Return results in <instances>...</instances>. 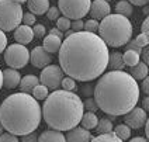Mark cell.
I'll return each mask as SVG.
<instances>
[{"mask_svg": "<svg viewBox=\"0 0 149 142\" xmlns=\"http://www.w3.org/2000/svg\"><path fill=\"white\" fill-rule=\"evenodd\" d=\"M59 66L79 82H90L103 75L108 65V47L97 34L72 33L59 48Z\"/></svg>", "mask_w": 149, "mask_h": 142, "instance_id": "cell-1", "label": "cell"}, {"mask_svg": "<svg viewBox=\"0 0 149 142\" xmlns=\"http://www.w3.org/2000/svg\"><path fill=\"white\" fill-rule=\"evenodd\" d=\"M141 89L138 80L124 70L103 73L94 87V100L99 110L108 116L118 117L132 110L139 100Z\"/></svg>", "mask_w": 149, "mask_h": 142, "instance_id": "cell-2", "label": "cell"}, {"mask_svg": "<svg viewBox=\"0 0 149 142\" xmlns=\"http://www.w3.org/2000/svg\"><path fill=\"white\" fill-rule=\"evenodd\" d=\"M42 120L41 106L30 93H14L0 103V124L17 136L34 132Z\"/></svg>", "mask_w": 149, "mask_h": 142, "instance_id": "cell-3", "label": "cell"}, {"mask_svg": "<svg viewBox=\"0 0 149 142\" xmlns=\"http://www.w3.org/2000/svg\"><path fill=\"white\" fill-rule=\"evenodd\" d=\"M44 100L41 113L48 127L58 131H69L80 124L84 107L82 99L76 93L56 89Z\"/></svg>", "mask_w": 149, "mask_h": 142, "instance_id": "cell-4", "label": "cell"}, {"mask_svg": "<svg viewBox=\"0 0 149 142\" xmlns=\"http://www.w3.org/2000/svg\"><path fill=\"white\" fill-rule=\"evenodd\" d=\"M99 37L107 47L120 48L128 44L132 38V24L128 17L121 14H107L99 23Z\"/></svg>", "mask_w": 149, "mask_h": 142, "instance_id": "cell-5", "label": "cell"}, {"mask_svg": "<svg viewBox=\"0 0 149 142\" xmlns=\"http://www.w3.org/2000/svg\"><path fill=\"white\" fill-rule=\"evenodd\" d=\"M23 7L14 0H0V30L13 31L23 20Z\"/></svg>", "mask_w": 149, "mask_h": 142, "instance_id": "cell-6", "label": "cell"}, {"mask_svg": "<svg viewBox=\"0 0 149 142\" xmlns=\"http://www.w3.org/2000/svg\"><path fill=\"white\" fill-rule=\"evenodd\" d=\"M91 0H58L59 11L69 20H79L89 14Z\"/></svg>", "mask_w": 149, "mask_h": 142, "instance_id": "cell-7", "label": "cell"}, {"mask_svg": "<svg viewBox=\"0 0 149 142\" xmlns=\"http://www.w3.org/2000/svg\"><path fill=\"white\" fill-rule=\"evenodd\" d=\"M4 61L8 65V68L21 69L30 61V51L27 49L25 45H21V44L8 45L4 49Z\"/></svg>", "mask_w": 149, "mask_h": 142, "instance_id": "cell-8", "label": "cell"}, {"mask_svg": "<svg viewBox=\"0 0 149 142\" xmlns=\"http://www.w3.org/2000/svg\"><path fill=\"white\" fill-rule=\"evenodd\" d=\"M65 76L63 70L58 65H47L42 68L41 76H40V82L44 86L48 87V90H56L61 86V80Z\"/></svg>", "mask_w": 149, "mask_h": 142, "instance_id": "cell-9", "label": "cell"}, {"mask_svg": "<svg viewBox=\"0 0 149 142\" xmlns=\"http://www.w3.org/2000/svg\"><path fill=\"white\" fill-rule=\"evenodd\" d=\"M125 116V124L130 127V128H134V129H138V128H141L143 127L145 124V121H146V111L142 109V107H134L132 110H130Z\"/></svg>", "mask_w": 149, "mask_h": 142, "instance_id": "cell-10", "label": "cell"}, {"mask_svg": "<svg viewBox=\"0 0 149 142\" xmlns=\"http://www.w3.org/2000/svg\"><path fill=\"white\" fill-rule=\"evenodd\" d=\"M30 61L35 68L38 69H42L47 65H49L52 62V55L49 52L44 49L42 47H35L31 52H30Z\"/></svg>", "mask_w": 149, "mask_h": 142, "instance_id": "cell-11", "label": "cell"}, {"mask_svg": "<svg viewBox=\"0 0 149 142\" xmlns=\"http://www.w3.org/2000/svg\"><path fill=\"white\" fill-rule=\"evenodd\" d=\"M89 13L91 14V18L101 20V18H104L107 14L111 13V6L106 0H93V3L90 4Z\"/></svg>", "mask_w": 149, "mask_h": 142, "instance_id": "cell-12", "label": "cell"}, {"mask_svg": "<svg viewBox=\"0 0 149 142\" xmlns=\"http://www.w3.org/2000/svg\"><path fill=\"white\" fill-rule=\"evenodd\" d=\"M90 138L91 134L89 129L77 125L70 128L69 131H66V135H65V139L68 142H87L90 141Z\"/></svg>", "mask_w": 149, "mask_h": 142, "instance_id": "cell-13", "label": "cell"}, {"mask_svg": "<svg viewBox=\"0 0 149 142\" xmlns=\"http://www.w3.org/2000/svg\"><path fill=\"white\" fill-rule=\"evenodd\" d=\"M13 31H14V40L17 41V44L28 45V44L34 40L33 28H31L30 25L20 24V25H17Z\"/></svg>", "mask_w": 149, "mask_h": 142, "instance_id": "cell-14", "label": "cell"}, {"mask_svg": "<svg viewBox=\"0 0 149 142\" xmlns=\"http://www.w3.org/2000/svg\"><path fill=\"white\" fill-rule=\"evenodd\" d=\"M20 79H21V76L17 72V69L8 68L6 70H3V84H4L7 89L17 87L18 83H20Z\"/></svg>", "mask_w": 149, "mask_h": 142, "instance_id": "cell-15", "label": "cell"}, {"mask_svg": "<svg viewBox=\"0 0 149 142\" xmlns=\"http://www.w3.org/2000/svg\"><path fill=\"white\" fill-rule=\"evenodd\" d=\"M49 0H27V7L30 13L35 16H42L49 8Z\"/></svg>", "mask_w": 149, "mask_h": 142, "instance_id": "cell-16", "label": "cell"}, {"mask_svg": "<svg viewBox=\"0 0 149 142\" xmlns=\"http://www.w3.org/2000/svg\"><path fill=\"white\" fill-rule=\"evenodd\" d=\"M61 44H62V38H59L54 34H48L45 38H44V42H42V48L49 52V54H55L58 52L59 48H61Z\"/></svg>", "mask_w": 149, "mask_h": 142, "instance_id": "cell-17", "label": "cell"}, {"mask_svg": "<svg viewBox=\"0 0 149 142\" xmlns=\"http://www.w3.org/2000/svg\"><path fill=\"white\" fill-rule=\"evenodd\" d=\"M40 142H65V135L62 134V131H58V129H54L51 128L49 131H44L38 138H37Z\"/></svg>", "mask_w": 149, "mask_h": 142, "instance_id": "cell-18", "label": "cell"}, {"mask_svg": "<svg viewBox=\"0 0 149 142\" xmlns=\"http://www.w3.org/2000/svg\"><path fill=\"white\" fill-rule=\"evenodd\" d=\"M40 83V79L37 77V76L34 75H27L24 77H21L20 79V83H18V87H20V90L24 93H31L33 92V89L37 86V84Z\"/></svg>", "mask_w": 149, "mask_h": 142, "instance_id": "cell-19", "label": "cell"}, {"mask_svg": "<svg viewBox=\"0 0 149 142\" xmlns=\"http://www.w3.org/2000/svg\"><path fill=\"white\" fill-rule=\"evenodd\" d=\"M130 75L132 76L135 80H142L143 77L148 76V65L145 62H138L136 65L130 66Z\"/></svg>", "mask_w": 149, "mask_h": 142, "instance_id": "cell-20", "label": "cell"}, {"mask_svg": "<svg viewBox=\"0 0 149 142\" xmlns=\"http://www.w3.org/2000/svg\"><path fill=\"white\" fill-rule=\"evenodd\" d=\"M80 123H82L83 128H86V129H94L96 125H97V123H99V117L93 111H86V113H83Z\"/></svg>", "mask_w": 149, "mask_h": 142, "instance_id": "cell-21", "label": "cell"}, {"mask_svg": "<svg viewBox=\"0 0 149 142\" xmlns=\"http://www.w3.org/2000/svg\"><path fill=\"white\" fill-rule=\"evenodd\" d=\"M123 61H124V63L127 66H134V65H136L141 61V52L128 48L123 54Z\"/></svg>", "mask_w": 149, "mask_h": 142, "instance_id": "cell-22", "label": "cell"}, {"mask_svg": "<svg viewBox=\"0 0 149 142\" xmlns=\"http://www.w3.org/2000/svg\"><path fill=\"white\" fill-rule=\"evenodd\" d=\"M125 66L124 61H123V55L118 54V52H114L111 55H108V65L107 68H110L111 70H123Z\"/></svg>", "mask_w": 149, "mask_h": 142, "instance_id": "cell-23", "label": "cell"}, {"mask_svg": "<svg viewBox=\"0 0 149 142\" xmlns=\"http://www.w3.org/2000/svg\"><path fill=\"white\" fill-rule=\"evenodd\" d=\"M132 11H134V7L128 0H120V1L117 3V6H116V13L117 14L130 17L131 14H132Z\"/></svg>", "mask_w": 149, "mask_h": 142, "instance_id": "cell-24", "label": "cell"}, {"mask_svg": "<svg viewBox=\"0 0 149 142\" xmlns=\"http://www.w3.org/2000/svg\"><path fill=\"white\" fill-rule=\"evenodd\" d=\"M113 132L120 138V141H127L131 138V128L127 124H118L116 127V129L113 128Z\"/></svg>", "mask_w": 149, "mask_h": 142, "instance_id": "cell-25", "label": "cell"}, {"mask_svg": "<svg viewBox=\"0 0 149 142\" xmlns=\"http://www.w3.org/2000/svg\"><path fill=\"white\" fill-rule=\"evenodd\" d=\"M90 141L93 142H104V141H108V142H120V138L117 136L113 131H110V132H101L97 136H91Z\"/></svg>", "mask_w": 149, "mask_h": 142, "instance_id": "cell-26", "label": "cell"}, {"mask_svg": "<svg viewBox=\"0 0 149 142\" xmlns=\"http://www.w3.org/2000/svg\"><path fill=\"white\" fill-rule=\"evenodd\" d=\"M113 123H111V120L110 118H103V120H100L99 118V123H97V125H96V131L101 134V132H110V131H113Z\"/></svg>", "mask_w": 149, "mask_h": 142, "instance_id": "cell-27", "label": "cell"}, {"mask_svg": "<svg viewBox=\"0 0 149 142\" xmlns=\"http://www.w3.org/2000/svg\"><path fill=\"white\" fill-rule=\"evenodd\" d=\"M33 97L34 99H37V100H44L47 96H48V87L47 86H44V84H37L35 87L33 89Z\"/></svg>", "mask_w": 149, "mask_h": 142, "instance_id": "cell-28", "label": "cell"}, {"mask_svg": "<svg viewBox=\"0 0 149 142\" xmlns=\"http://www.w3.org/2000/svg\"><path fill=\"white\" fill-rule=\"evenodd\" d=\"M61 86L63 90H69V92H74L76 90V80L70 76H63L62 80H61Z\"/></svg>", "mask_w": 149, "mask_h": 142, "instance_id": "cell-29", "label": "cell"}, {"mask_svg": "<svg viewBox=\"0 0 149 142\" xmlns=\"http://www.w3.org/2000/svg\"><path fill=\"white\" fill-rule=\"evenodd\" d=\"M55 21H56V28H59V30H61L62 33L70 28V20H69L68 17H65V16L58 17V18H56Z\"/></svg>", "mask_w": 149, "mask_h": 142, "instance_id": "cell-30", "label": "cell"}, {"mask_svg": "<svg viewBox=\"0 0 149 142\" xmlns=\"http://www.w3.org/2000/svg\"><path fill=\"white\" fill-rule=\"evenodd\" d=\"M99 28V21L96 18H90L87 20L86 23H83V30L84 31H89V33H96Z\"/></svg>", "mask_w": 149, "mask_h": 142, "instance_id": "cell-31", "label": "cell"}, {"mask_svg": "<svg viewBox=\"0 0 149 142\" xmlns=\"http://www.w3.org/2000/svg\"><path fill=\"white\" fill-rule=\"evenodd\" d=\"M134 44L135 45H138L139 48H143V47H148L149 45V37H148V34H143L141 33L135 40H134Z\"/></svg>", "mask_w": 149, "mask_h": 142, "instance_id": "cell-32", "label": "cell"}, {"mask_svg": "<svg viewBox=\"0 0 149 142\" xmlns=\"http://www.w3.org/2000/svg\"><path fill=\"white\" fill-rule=\"evenodd\" d=\"M21 23L25 24V25L33 27V25L37 23V16L33 14V13H25V14H23V20H21Z\"/></svg>", "mask_w": 149, "mask_h": 142, "instance_id": "cell-33", "label": "cell"}, {"mask_svg": "<svg viewBox=\"0 0 149 142\" xmlns=\"http://www.w3.org/2000/svg\"><path fill=\"white\" fill-rule=\"evenodd\" d=\"M83 107H84V110H87V111H93V113H96V111L99 110L96 100H94V99H91V97H89L87 100L83 103Z\"/></svg>", "mask_w": 149, "mask_h": 142, "instance_id": "cell-34", "label": "cell"}, {"mask_svg": "<svg viewBox=\"0 0 149 142\" xmlns=\"http://www.w3.org/2000/svg\"><path fill=\"white\" fill-rule=\"evenodd\" d=\"M0 142H18V136L6 131V132L0 134Z\"/></svg>", "mask_w": 149, "mask_h": 142, "instance_id": "cell-35", "label": "cell"}, {"mask_svg": "<svg viewBox=\"0 0 149 142\" xmlns=\"http://www.w3.org/2000/svg\"><path fill=\"white\" fill-rule=\"evenodd\" d=\"M33 33H34V37H44L45 33H47V30H45V27L44 24H35L33 25Z\"/></svg>", "mask_w": 149, "mask_h": 142, "instance_id": "cell-36", "label": "cell"}, {"mask_svg": "<svg viewBox=\"0 0 149 142\" xmlns=\"http://www.w3.org/2000/svg\"><path fill=\"white\" fill-rule=\"evenodd\" d=\"M59 8L58 7H51L49 6V8L47 10V17H48V20H51V21H55L56 18L59 17Z\"/></svg>", "mask_w": 149, "mask_h": 142, "instance_id": "cell-37", "label": "cell"}, {"mask_svg": "<svg viewBox=\"0 0 149 142\" xmlns=\"http://www.w3.org/2000/svg\"><path fill=\"white\" fill-rule=\"evenodd\" d=\"M70 28L73 30V33H77V31H82L83 30V20L79 18V20H73L70 23Z\"/></svg>", "mask_w": 149, "mask_h": 142, "instance_id": "cell-38", "label": "cell"}, {"mask_svg": "<svg viewBox=\"0 0 149 142\" xmlns=\"http://www.w3.org/2000/svg\"><path fill=\"white\" fill-rule=\"evenodd\" d=\"M6 47H7V37L3 30H0V54L6 49Z\"/></svg>", "mask_w": 149, "mask_h": 142, "instance_id": "cell-39", "label": "cell"}, {"mask_svg": "<svg viewBox=\"0 0 149 142\" xmlns=\"http://www.w3.org/2000/svg\"><path fill=\"white\" fill-rule=\"evenodd\" d=\"M142 92L145 93V94H149V77H143L142 79V87H139Z\"/></svg>", "mask_w": 149, "mask_h": 142, "instance_id": "cell-40", "label": "cell"}, {"mask_svg": "<svg viewBox=\"0 0 149 142\" xmlns=\"http://www.w3.org/2000/svg\"><path fill=\"white\" fill-rule=\"evenodd\" d=\"M141 55H142V59H143V62L148 65L149 63V48L148 47H143L141 49Z\"/></svg>", "mask_w": 149, "mask_h": 142, "instance_id": "cell-41", "label": "cell"}, {"mask_svg": "<svg viewBox=\"0 0 149 142\" xmlns=\"http://www.w3.org/2000/svg\"><path fill=\"white\" fill-rule=\"evenodd\" d=\"M21 141H23V142L37 141V136L34 135V132H30V134H27V135H23V136H21Z\"/></svg>", "mask_w": 149, "mask_h": 142, "instance_id": "cell-42", "label": "cell"}, {"mask_svg": "<svg viewBox=\"0 0 149 142\" xmlns=\"http://www.w3.org/2000/svg\"><path fill=\"white\" fill-rule=\"evenodd\" d=\"M132 6H146L149 0H128Z\"/></svg>", "mask_w": 149, "mask_h": 142, "instance_id": "cell-43", "label": "cell"}, {"mask_svg": "<svg viewBox=\"0 0 149 142\" xmlns=\"http://www.w3.org/2000/svg\"><path fill=\"white\" fill-rule=\"evenodd\" d=\"M141 30L143 34H149V18H145V20H143Z\"/></svg>", "mask_w": 149, "mask_h": 142, "instance_id": "cell-44", "label": "cell"}, {"mask_svg": "<svg viewBox=\"0 0 149 142\" xmlns=\"http://www.w3.org/2000/svg\"><path fill=\"white\" fill-rule=\"evenodd\" d=\"M49 34H54V35H56V37H59V38H63V33L59 30V28H51L49 30Z\"/></svg>", "mask_w": 149, "mask_h": 142, "instance_id": "cell-45", "label": "cell"}, {"mask_svg": "<svg viewBox=\"0 0 149 142\" xmlns=\"http://www.w3.org/2000/svg\"><path fill=\"white\" fill-rule=\"evenodd\" d=\"M142 109L145 111H149V97H145L143 101H142Z\"/></svg>", "mask_w": 149, "mask_h": 142, "instance_id": "cell-46", "label": "cell"}, {"mask_svg": "<svg viewBox=\"0 0 149 142\" xmlns=\"http://www.w3.org/2000/svg\"><path fill=\"white\" fill-rule=\"evenodd\" d=\"M131 142H146V138H142V136H135L131 139Z\"/></svg>", "mask_w": 149, "mask_h": 142, "instance_id": "cell-47", "label": "cell"}, {"mask_svg": "<svg viewBox=\"0 0 149 142\" xmlns=\"http://www.w3.org/2000/svg\"><path fill=\"white\" fill-rule=\"evenodd\" d=\"M1 86H3V72L0 69V90H1Z\"/></svg>", "mask_w": 149, "mask_h": 142, "instance_id": "cell-48", "label": "cell"}, {"mask_svg": "<svg viewBox=\"0 0 149 142\" xmlns=\"http://www.w3.org/2000/svg\"><path fill=\"white\" fill-rule=\"evenodd\" d=\"M14 1H17V3H20V4H23V3H25L27 0H14Z\"/></svg>", "mask_w": 149, "mask_h": 142, "instance_id": "cell-49", "label": "cell"}, {"mask_svg": "<svg viewBox=\"0 0 149 142\" xmlns=\"http://www.w3.org/2000/svg\"><path fill=\"white\" fill-rule=\"evenodd\" d=\"M142 7H143V13H145V14H148V7H145V6H142Z\"/></svg>", "mask_w": 149, "mask_h": 142, "instance_id": "cell-50", "label": "cell"}, {"mask_svg": "<svg viewBox=\"0 0 149 142\" xmlns=\"http://www.w3.org/2000/svg\"><path fill=\"white\" fill-rule=\"evenodd\" d=\"M1 132H3V125L0 124V134H1Z\"/></svg>", "mask_w": 149, "mask_h": 142, "instance_id": "cell-51", "label": "cell"}, {"mask_svg": "<svg viewBox=\"0 0 149 142\" xmlns=\"http://www.w3.org/2000/svg\"><path fill=\"white\" fill-rule=\"evenodd\" d=\"M106 1H110V0H106Z\"/></svg>", "mask_w": 149, "mask_h": 142, "instance_id": "cell-52", "label": "cell"}]
</instances>
